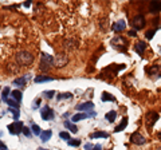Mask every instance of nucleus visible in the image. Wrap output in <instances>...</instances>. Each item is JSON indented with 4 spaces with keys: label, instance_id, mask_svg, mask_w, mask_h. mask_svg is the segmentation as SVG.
<instances>
[{
    "label": "nucleus",
    "instance_id": "nucleus-15",
    "mask_svg": "<svg viewBox=\"0 0 161 150\" xmlns=\"http://www.w3.org/2000/svg\"><path fill=\"white\" fill-rule=\"evenodd\" d=\"M28 79H30V75H24V77H22V78H16L14 81V84L15 86H19V87H23V86L27 84Z\"/></svg>",
    "mask_w": 161,
    "mask_h": 150
},
{
    "label": "nucleus",
    "instance_id": "nucleus-38",
    "mask_svg": "<svg viewBox=\"0 0 161 150\" xmlns=\"http://www.w3.org/2000/svg\"><path fill=\"white\" fill-rule=\"evenodd\" d=\"M130 36H137V31H129Z\"/></svg>",
    "mask_w": 161,
    "mask_h": 150
},
{
    "label": "nucleus",
    "instance_id": "nucleus-37",
    "mask_svg": "<svg viewBox=\"0 0 161 150\" xmlns=\"http://www.w3.org/2000/svg\"><path fill=\"white\" fill-rule=\"evenodd\" d=\"M0 150H8L7 145H6V143H3L2 141H0Z\"/></svg>",
    "mask_w": 161,
    "mask_h": 150
},
{
    "label": "nucleus",
    "instance_id": "nucleus-40",
    "mask_svg": "<svg viewBox=\"0 0 161 150\" xmlns=\"http://www.w3.org/2000/svg\"><path fill=\"white\" fill-rule=\"evenodd\" d=\"M30 6H31V3H30V2H27V3H24V7H30Z\"/></svg>",
    "mask_w": 161,
    "mask_h": 150
},
{
    "label": "nucleus",
    "instance_id": "nucleus-2",
    "mask_svg": "<svg viewBox=\"0 0 161 150\" xmlns=\"http://www.w3.org/2000/svg\"><path fill=\"white\" fill-rule=\"evenodd\" d=\"M53 66H54V58L51 56V55L46 54V52H42V59H40V64H39L40 71L46 72Z\"/></svg>",
    "mask_w": 161,
    "mask_h": 150
},
{
    "label": "nucleus",
    "instance_id": "nucleus-33",
    "mask_svg": "<svg viewBox=\"0 0 161 150\" xmlns=\"http://www.w3.org/2000/svg\"><path fill=\"white\" fill-rule=\"evenodd\" d=\"M156 31H157V29H149V31H147V34H145V38L147 39H152L153 36H154V34H156Z\"/></svg>",
    "mask_w": 161,
    "mask_h": 150
},
{
    "label": "nucleus",
    "instance_id": "nucleus-3",
    "mask_svg": "<svg viewBox=\"0 0 161 150\" xmlns=\"http://www.w3.org/2000/svg\"><path fill=\"white\" fill-rule=\"evenodd\" d=\"M110 44H112L113 48L118 50V51H124V50H126V47H128V42H126V39H125L124 36L113 38L112 40H110Z\"/></svg>",
    "mask_w": 161,
    "mask_h": 150
},
{
    "label": "nucleus",
    "instance_id": "nucleus-25",
    "mask_svg": "<svg viewBox=\"0 0 161 150\" xmlns=\"http://www.w3.org/2000/svg\"><path fill=\"white\" fill-rule=\"evenodd\" d=\"M105 117H106V121H108V122L113 123V122L115 121V118H117V113H115L114 110H112V111H109V113H108Z\"/></svg>",
    "mask_w": 161,
    "mask_h": 150
},
{
    "label": "nucleus",
    "instance_id": "nucleus-5",
    "mask_svg": "<svg viewBox=\"0 0 161 150\" xmlns=\"http://www.w3.org/2000/svg\"><path fill=\"white\" fill-rule=\"evenodd\" d=\"M130 24H132V27L134 29H142L145 27V24H147V22H145V16H142V15H137V16H134L132 19Z\"/></svg>",
    "mask_w": 161,
    "mask_h": 150
},
{
    "label": "nucleus",
    "instance_id": "nucleus-20",
    "mask_svg": "<svg viewBox=\"0 0 161 150\" xmlns=\"http://www.w3.org/2000/svg\"><path fill=\"white\" fill-rule=\"evenodd\" d=\"M40 139H42V142H47L50 138L53 137V131L51 130H44V131H42V134H40Z\"/></svg>",
    "mask_w": 161,
    "mask_h": 150
},
{
    "label": "nucleus",
    "instance_id": "nucleus-23",
    "mask_svg": "<svg viewBox=\"0 0 161 150\" xmlns=\"http://www.w3.org/2000/svg\"><path fill=\"white\" fill-rule=\"evenodd\" d=\"M64 127H66V129H69L70 131H71V133H74V134H77V133H78V127L75 126L74 123H71V122H70V121H64Z\"/></svg>",
    "mask_w": 161,
    "mask_h": 150
},
{
    "label": "nucleus",
    "instance_id": "nucleus-19",
    "mask_svg": "<svg viewBox=\"0 0 161 150\" xmlns=\"http://www.w3.org/2000/svg\"><path fill=\"white\" fill-rule=\"evenodd\" d=\"M101 101L102 102H114L115 98L112 95V94H109L108 91H103L102 95H101Z\"/></svg>",
    "mask_w": 161,
    "mask_h": 150
},
{
    "label": "nucleus",
    "instance_id": "nucleus-36",
    "mask_svg": "<svg viewBox=\"0 0 161 150\" xmlns=\"http://www.w3.org/2000/svg\"><path fill=\"white\" fill-rule=\"evenodd\" d=\"M85 150H93L94 149V146H93V145L92 143H85Z\"/></svg>",
    "mask_w": 161,
    "mask_h": 150
},
{
    "label": "nucleus",
    "instance_id": "nucleus-30",
    "mask_svg": "<svg viewBox=\"0 0 161 150\" xmlns=\"http://www.w3.org/2000/svg\"><path fill=\"white\" fill-rule=\"evenodd\" d=\"M59 137L62 138L63 141H66V142L71 139V137H70V134H69V133H66V131H60V133H59Z\"/></svg>",
    "mask_w": 161,
    "mask_h": 150
},
{
    "label": "nucleus",
    "instance_id": "nucleus-21",
    "mask_svg": "<svg viewBox=\"0 0 161 150\" xmlns=\"http://www.w3.org/2000/svg\"><path fill=\"white\" fill-rule=\"evenodd\" d=\"M7 113H11V114H12V118H14V121H15V122H18V121H19V117H20V111H19V109L8 107V109H7Z\"/></svg>",
    "mask_w": 161,
    "mask_h": 150
},
{
    "label": "nucleus",
    "instance_id": "nucleus-6",
    "mask_svg": "<svg viewBox=\"0 0 161 150\" xmlns=\"http://www.w3.org/2000/svg\"><path fill=\"white\" fill-rule=\"evenodd\" d=\"M147 74H148L152 79H158V78H161V66H158V64H153V66L148 67V68H147Z\"/></svg>",
    "mask_w": 161,
    "mask_h": 150
},
{
    "label": "nucleus",
    "instance_id": "nucleus-17",
    "mask_svg": "<svg viewBox=\"0 0 161 150\" xmlns=\"http://www.w3.org/2000/svg\"><path fill=\"white\" fill-rule=\"evenodd\" d=\"M145 48H147V43H145V42H138V43L134 44V50H136V51H137L140 55L144 54Z\"/></svg>",
    "mask_w": 161,
    "mask_h": 150
},
{
    "label": "nucleus",
    "instance_id": "nucleus-22",
    "mask_svg": "<svg viewBox=\"0 0 161 150\" xmlns=\"http://www.w3.org/2000/svg\"><path fill=\"white\" fill-rule=\"evenodd\" d=\"M126 126H128V117H125V118L122 119V122H121L118 126L114 129V131H115V133H119V131H122V130L126 127Z\"/></svg>",
    "mask_w": 161,
    "mask_h": 150
},
{
    "label": "nucleus",
    "instance_id": "nucleus-26",
    "mask_svg": "<svg viewBox=\"0 0 161 150\" xmlns=\"http://www.w3.org/2000/svg\"><path fill=\"white\" fill-rule=\"evenodd\" d=\"M31 131H32V134L34 136H40L42 134V130H40V126L39 125H36V123H31Z\"/></svg>",
    "mask_w": 161,
    "mask_h": 150
},
{
    "label": "nucleus",
    "instance_id": "nucleus-31",
    "mask_svg": "<svg viewBox=\"0 0 161 150\" xmlns=\"http://www.w3.org/2000/svg\"><path fill=\"white\" fill-rule=\"evenodd\" d=\"M67 145H69V146L78 147L79 145H80V141H79V139H70V141H67Z\"/></svg>",
    "mask_w": 161,
    "mask_h": 150
},
{
    "label": "nucleus",
    "instance_id": "nucleus-41",
    "mask_svg": "<svg viewBox=\"0 0 161 150\" xmlns=\"http://www.w3.org/2000/svg\"><path fill=\"white\" fill-rule=\"evenodd\" d=\"M157 138H158V139H161V131H160V133H157Z\"/></svg>",
    "mask_w": 161,
    "mask_h": 150
},
{
    "label": "nucleus",
    "instance_id": "nucleus-24",
    "mask_svg": "<svg viewBox=\"0 0 161 150\" xmlns=\"http://www.w3.org/2000/svg\"><path fill=\"white\" fill-rule=\"evenodd\" d=\"M90 138H109V133L106 131H95L90 134Z\"/></svg>",
    "mask_w": 161,
    "mask_h": 150
},
{
    "label": "nucleus",
    "instance_id": "nucleus-39",
    "mask_svg": "<svg viewBox=\"0 0 161 150\" xmlns=\"http://www.w3.org/2000/svg\"><path fill=\"white\" fill-rule=\"evenodd\" d=\"M93 150H102V146H101V145H95Z\"/></svg>",
    "mask_w": 161,
    "mask_h": 150
},
{
    "label": "nucleus",
    "instance_id": "nucleus-18",
    "mask_svg": "<svg viewBox=\"0 0 161 150\" xmlns=\"http://www.w3.org/2000/svg\"><path fill=\"white\" fill-rule=\"evenodd\" d=\"M11 97L15 102H18L20 103L22 102V99H23V95H22V91H19V90H14V91H11Z\"/></svg>",
    "mask_w": 161,
    "mask_h": 150
},
{
    "label": "nucleus",
    "instance_id": "nucleus-13",
    "mask_svg": "<svg viewBox=\"0 0 161 150\" xmlns=\"http://www.w3.org/2000/svg\"><path fill=\"white\" fill-rule=\"evenodd\" d=\"M125 27H126V23H125V20H117L115 23L112 24V29L114 32H117V34L122 32L125 29Z\"/></svg>",
    "mask_w": 161,
    "mask_h": 150
},
{
    "label": "nucleus",
    "instance_id": "nucleus-7",
    "mask_svg": "<svg viewBox=\"0 0 161 150\" xmlns=\"http://www.w3.org/2000/svg\"><path fill=\"white\" fill-rule=\"evenodd\" d=\"M23 127H24L23 123L18 121V122L8 125V131H9V134H12V136H19V134L23 131Z\"/></svg>",
    "mask_w": 161,
    "mask_h": 150
},
{
    "label": "nucleus",
    "instance_id": "nucleus-8",
    "mask_svg": "<svg viewBox=\"0 0 161 150\" xmlns=\"http://www.w3.org/2000/svg\"><path fill=\"white\" fill-rule=\"evenodd\" d=\"M40 117H42L43 121H53L54 117H55L54 110H53V109H50L48 106L43 107L42 110H40Z\"/></svg>",
    "mask_w": 161,
    "mask_h": 150
},
{
    "label": "nucleus",
    "instance_id": "nucleus-44",
    "mask_svg": "<svg viewBox=\"0 0 161 150\" xmlns=\"http://www.w3.org/2000/svg\"><path fill=\"white\" fill-rule=\"evenodd\" d=\"M0 136H2V131H0Z\"/></svg>",
    "mask_w": 161,
    "mask_h": 150
},
{
    "label": "nucleus",
    "instance_id": "nucleus-1",
    "mask_svg": "<svg viewBox=\"0 0 161 150\" xmlns=\"http://www.w3.org/2000/svg\"><path fill=\"white\" fill-rule=\"evenodd\" d=\"M16 62L20 66H30L34 62V55L28 51H20L16 55Z\"/></svg>",
    "mask_w": 161,
    "mask_h": 150
},
{
    "label": "nucleus",
    "instance_id": "nucleus-34",
    "mask_svg": "<svg viewBox=\"0 0 161 150\" xmlns=\"http://www.w3.org/2000/svg\"><path fill=\"white\" fill-rule=\"evenodd\" d=\"M43 95L46 98H48V99H51L55 95V91H54V90H50V91H43Z\"/></svg>",
    "mask_w": 161,
    "mask_h": 150
},
{
    "label": "nucleus",
    "instance_id": "nucleus-29",
    "mask_svg": "<svg viewBox=\"0 0 161 150\" xmlns=\"http://www.w3.org/2000/svg\"><path fill=\"white\" fill-rule=\"evenodd\" d=\"M6 103L8 104L9 107H12V109H19V103H18V102H15L14 99H9V98H8L7 101H6Z\"/></svg>",
    "mask_w": 161,
    "mask_h": 150
},
{
    "label": "nucleus",
    "instance_id": "nucleus-14",
    "mask_svg": "<svg viewBox=\"0 0 161 150\" xmlns=\"http://www.w3.org/2000/svg\"><path fill=\"white\" fill-rule=\"evenodd\" d=\"M66 63H67V56H64V55H58V56L54 59L55 67H63Z\"/></svg>",
    "mask_w": 161,
    "mask_h": 150
},
{
    "label": "nucleus",
    "instance_id": "nucleus-12",
    "mask_svg": "<svg viewBox=\"0 0 161 150\" xmlns=\"http://www.w3.org/2000/svg\"><path fill=\"white\" fill-rule=\"evenodd\" d=\"M149 12L150 13H158V12H161V2H160V0H154V2L149 3Z\"/></svg>",
    "mask_w": 161,
    "mask_h": 150
},
{
    "label": "nucleus",
    "instance_id": "nucleus-42",
    "mask_svg": "<svg viewBox=\"0 0 161 150\" xmlns=\"http://www.w3.org/2000/svg\"><path fill=\"white\" fill-rule=\"evenodd\" d=\"M38 150H46V149H42V147H39V149H38Z\"/></svg>",
    "mask_w": 161,
    "mask_h": 150
},
{
    "label": "nucleus",
    "instance_id": "nucleus-4",
    "mask_svg": "<svg viewBox=\"0 0 161 150\" xmlns=\"http://www.w3.org/2000/svg\"><path fill=\"white\" fill-rule=\"evenodd\" d=\"M158 118H160V115H158V113H156V111H149L145 114L144 121H145V125H147L148 130H152L153 125L158 121Z\"/></svg>",
    "mask_w": 161,
    "mask_h": 150
},
{
    "label": "nucleus",
    "instance_id": "nucleus-32",
    "mask_svg": "<svg viewBox=\"0 0 161 150\" xmlns=\"http://www.w3.org/2000/svg\"><path fill=\"white\" fill-rule=\"evenodd\" d=\"M22 133H23L27 138H31V137H32V131H31V129H30V127H23V131H22Z\"/></svg>",
    "mask_w": 161,
    "mask_h": 150
},
{
    "label": "nucleus",
    "instance_id": "nucleus-11",
    "mask_svg": "<svg viewBox=\"0 0 161 150\" xmlns=\"http://www.w3.org/2000/svg\"><path fill=\"white\" fill-rule=\"evenodd\" d=\"M130 142L134 143V145H144L145 142H147V139L144 138V136H141L140 133H133L132 136H130Z\"/></svg>",
    "mask_w": 161,
    "mask_h": 150
},
{
    "label": "nucleus",
    "instance_id": "nucleus-10",
    "mask_svg": "<svg viewBox=\"0 0 161 150\" xmlns=\"http://www.w3.org/2000/svg\"><path fill=\"white\" fill-rule=\"evenodd\" d=\"M75 109L78 110V111L80 113H85V111H93V109H94V103L93 102H83V103H79L75 106Z\"/></svg>",
    "mask_w": 161,
    "mask_h": 150
},
{
    "label": "nucleus",
    "instance_id": "nucleus-27",
    "mask_svg": "<svg viewBox=\"0 0 161 150\" xmlns=\"http://www.w3.org/2000/svg\"><path fill=\"white\" fill-rule=\"evenodd\" d=\"M9 94H11V88H9V87H4L3 91H2V101L6 102L8 99V97H9Z\"/></svg>",
    "mask_w": 161,
    "mask_h": 150
},
{
    "label": "nucleus",
    "instance_id": "nucleus-43",
    "mask_svg": "<svg viewBox=\"0 0 161 150\" xmlns=\"http://www.w3.org/2000/svg\"><path fill=\"white\" fill-rule=\"evenodd\" d=\"M157 150H161V147H158V149H157Z\"/></svg>",
    "mask_w": 161,
    "mask_h": 150
},
{
    "label": "nucleus",
    "instance_id": "nucleus-9",
    "mask_svg": "<svg viewBox=\"0 0 161 150\" xmlns=\"http://www.w3.org/2000/svg\"><path fill=\"white\" fill-rule=\"evenodd\" d=\"M97 115L95 111H89V113H78L75 115L71 117V121L73 122H78V121H82V119H86V118H94Z\"/></svg>",
    "mask_w": 161,
    "mask_h": 150
},
{
    "label": "nucleus",
    "instance_id": "nucleus-16",
    "mask_svg": "<svg viewBox=\"0 0 161 150\" xmlns=\"http://www.w3.org/2000/svg\"><path fill=\"white\" fill-rule=\"evenodd\" d=\"M55 81V78L53 77H46V75H38V77L34 78V82L35 83H43V82H53Z\"/></svg>",
    "mask_w": 161,
    "mask_h": 150
},
{
    "label": "nucleus",
    "instance_id": "nucleus-35",
    "mask_svg": "<svg viewBox=\"0 0 161 150\" xmlns=\"http://www.w3.org/2000/svg\"><path fill=\"white\" fill-rule=\"evenodd\" d=\"M40 101H42L40 98H35V99H34V102H32V110H36V109L39 107Z\"/></svg>",
    "mask_w": 161,
    "mask_h": 150
},
{
    "label": "nucleus",
    "instance_id": "nucleus-28",
    "mask_svg": "<svg viewBox=\"0 0 161 150\" xmlns=\"http://www.w3.org/2000/svg\"><path fill=\"white\" fill-rule=\"evenodd\" d=\"M73 98V94L71 93H60L57 95L58 101H62V99H71Z\"/></svg>",
    "mask_w": 161,
    "mask_h": 150
}]
</instances>
